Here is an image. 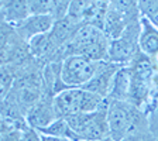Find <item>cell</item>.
<instances>
[{
	"label": "cell",
	"instance_id": "cell-1",
	"mask_svg": "<svg viewBox=\"0 0 158 141\" xmlns=\"http://www.w3.org/2000/svg\"><path fill=\"white\" fill-rule=\"evenodd\" d=\"M107 123L114 141L137 133L150 131L148 114L128 100H107Z\"/></svg>",
	"mask_w": 158,
	"mask_h": 141
},
{
	"label": "cell",
	"instance_id": "cell-2",
	"mask_svg": "<svg viewBox=\"0 0 158 141\" xmlns=\"http://www.w3.org/2000/svg\"><path fill=\"white\" fill-rule=\"evenodd\" d=\"M106 103V99L83 88H68L54 96V107L58 118H66L79 113L95 112Z\"/></svg>",
	"mask_w": 158,
	"mask_h": 141
},
{
	"label": "cell",
	"instance_id": "cell-3",
	"mask_svg": "<svg viewBox=\"0 0 158 141\" xmlns=\"http://www.w3.org/2000/svg\"><path fill=\"white\" fill-rule=\"evenodd\" d=\"M107 100L100 109L95 112L79 113V114L66 117L69 127L78 137V140L100 141L110 137L107 123Z\"/></svg>",
	"mask_w": 158,
	"mask_h": 141
},
{
	"label": "cell",
	"instance_id": "cell-4",
	"mask_svg": "<svg viewBox=\"0 0 158 141\" xmlns=\"http://www.w3.org/2000/svg\"><path fill=\"white\" fill-rule=\"evenodd\" d=\"M99 62L81 55H71L61 62V79L65 88H82L95 76Z\"/></svg>",
	"mask_w": 158,
	"mask_h": 141
},
{
	"label": "cell",
	"instance_id": "cell-5",
	"mask_svg": "<svg viewBox=\"0 0 158 141\" xmlns=\"http://www.w3.org/2000/svg\"><path fill=\"white\" fill-rule=\"evenodd\" d=\"M118 68H122V65L112 64V62H109V61L99 62L98 71H96L95 76L85 86H82V88L89 90V92L95 93V95L100 96L103 99H107L110 88H112V83H113V79H114V75L118 71Z\"/></svg>",
	"mask_w": 158,
	"mask_h": 141
},
{
	"label": "cell",
	"instance_id": "cell-6",
	"mask_svg": "<svg viewBox=\"0 0 158 141\" xmlns=\"http://www.w3.org/2000/svg\"><path fill=\"white\" fill-rule=\"evenodd\" d=\"M56 118L58 116H56L55 107H54V97L51 96L41 97L26 114L27 124L37 130H41V128L49 126Z\"/></svg>",
	"mask_w": 158,
	"mask_h": 141
},
{
	"label": "cell",
	"instance_id": "cell-7",
	"mask_svg": "<svg viewBox=\"0 0 158 141\" xmlns=\"http://www.w3.org/2000/svg\"><path fill=\"white\" fill-rule=\"evenodd\" d=\"M54 23L55 20L52 19V16H30L20 26H17L14 31L21 39H26L30 43L35 37L48 34L52 30Z\"/></svg>",
	"mask_w": 158,
	"mask_h": 141
},
{
	"label": "cell",
	"instance_id": "cell-8",
	"mask_svg": "<svg viewBox=\"0 0 158 141\" xmlns=\"http://www.w3.org/2000/svg\"><path fill=\"white\" fill-rule=\"evenodd\" d=\"M0 6L4 24L13 28H16L30 17L28 0H4Z\"/></svg>",
	"mask_w": 158,
	"mask_h": 141
},
{
	"label": "cell",
	"instance_id": "cell-9",
	"mask_svg": "<svg viewBox=\"0 0 158 141\" xmlns=\"http://www.w3.org/2000/svg\"><path fill=\"white\" fill-rule=\"evenodd\" d=\"M130 90H131V69L130 66H122L116 72L106 100H128Z\"/></svg>",
	"mask_w": 158,
	"mask_h": 141
},
{
	"label": "cell",
	"instance_id": "cell-10",
	"mask_svg": "<svg viewBox=\"0 0 158 141\" xmlns=\"http://www.w3.org/2000/svg\"><path fill=\"white\" fill-rule=\"evenodd\" d=\"M138 47H140V51L147 56L158 55V28L145 19H141Z\"/></svg>",
	"mask_w": 158,
	"mask_h": 141
},
{
	"label": "cell",
	"instance_id": "cell-11",
	"mask_svg": "<svg viewBox=\"0 0 158 141\" xmlns=\"http://www.w3.org/2000/svg\"><path fill=\"white\" fill-rule=\"evenodd\" d=\"M43 135H48V137H56V138H68L71 141H78V137L75 133L72 131V128L69 127L66 118H56L55 122H52L49 126L38 130Z\"/></svg>",
	"mask_w": 158,
	"mask_h": 141
},
{
	"label": "cell",
	"instance_id": "cell-12",
	"mask_svg": "<svg viewBox=\"0 0 158 141\" xmlns=\"http://www.w3.org/2000/svg\"><path fill=\"white\" fill-rule=\"evenodd\" d=\"M138 11L141 19L148 20L158 28V0H140Z\"/></svg>",
	"mask_w": 158,
	"mask_h": 141
},
{
	"label": "cell",
	"instance_id": "cell-13",
	"mask_svg": "<svg viewBox=\"0 0 158 141\" xmlns=\"http://www.w3.org/2000/svg\"><path fill=\"white\" fill-rule=\"evenodd\" d=\"M52 2L45 0H28L30 16H51Z\"/></svg>",
	"mask_w": 158,
	"mask_h": 141
},
{
	"label": "cell",
	"instance_id": "cell-14",
	"mask_svg": "<svg viewBox=\"0 0 158 141\" xmlns=\"http://www.w3.org/2000/svg\"><path fill=\"white\" fill-rule=\"evenodd\" d=\"M21 133L23 130L17 128L16 126L2 122V134H0L2 141H21Z\"/></svg>",
	"mask_w": 158,
	"mask_h": 141
},
{
	"label": "cell",
	"instance_id": "cell-15",
	"mask_svg": "<svg viewBox=\"0 0 158 141\" xmlns=\"http://www.w3.org/2000/svg\"><path fill=\"white\" fill-rule=\"evenodd\" d=\"M69 7H71V2H52L51 6V16L55 21L64 20L68 17Z\"/></svg>",
	"mask_w": 158,
	"mask_h": 141
},
{
	"label": "cell",
	"instance_id": "cell-16",
	"mask_svg": "<svg viewBox=\"0 0 158 141\" xmlns=\"http://www.w3.org/2000/svg\"><path fill=\"white\" fill-rule=\"evenodd\" d=\"M21 141H43V134L33 127H26L21 133Z\"/></svg>",
	"mask_w": 158,
	"mask_h": 141
},
{
	"label": "cell",
	"instance_id": "cell-17",
	"mask_svg": "<svg viewBox=\"0 0 158 141\" xmlns=\"http://www.w3.org/2000/svg\"><path fill=\"white\" fill-rule=\"evenodd\" d=\"M122 141H157V138L152 135L151 131H144V133H137V134L128 135V137L123 138Z\"/></svg>",
	"mask_w": 158,
	"mask_h": 141
},
{
	"label": "cell",
	"instance_id": "cell-18",
	"mask_svg": "<svg viewBox=\"0 0 158 141\" xmlns=\"http://www.w3.org/2000/svg\"><path fill=\"white\" fill-rule=\"evenodd\" d=\"M148 122H150V131L152 133V135L158 141V103L155 106V109L151 112L150 117H148Z\"/></svg>",
	"mask_w": 158,
	"mask_h": 141
},
{
	"label": "cell",
	"instance_id": "cell-19",
	"mask_svg": "<svg viewBox=\"0 0 158 141\" xmlns=\"http://www.w3.org/2000/svg\"><path fill=\"white\" fill-rule=\"evenodd\" d=\"M43 141H71L68 138H56V137H48V135H43Z\"/></svg>",
	"mask_w": 158,
	"mask_h": 141
},
{
	"label": "cell",
	"instance_id": "cell-20",
	"mask_svg": "<svg viewBox=\"0 0 158 141\" xmlns=\"http://www.w3.org/2000/svg\"><path fill=\"white\" fill-rule=\"evenodd\" d=\"M100 141H114L112 137H106V138H103V140H100Z\"/></svg>",
	"mask_w": 158,
	"mask_h": 141
},
{
	"label": "cell",
	"instance_id": "cell-21",
	"mask_svg": "<svg viewBox=\"0 0 158 141\" xmlns=\"http://www.w3.org/2000/svg\"><path fill=\"white\" fill-rule=\"evenodd\" d=\"M78 141H88V140H78Z\"/></svg>",
	"mask_w": 158,
	"mask_h": 141
}]
</instances>
